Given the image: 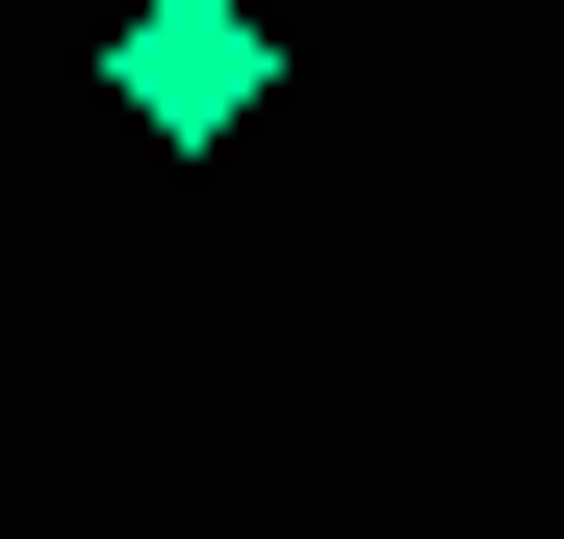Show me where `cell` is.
I'll return each instance as SVG.
<instances>
[{
  "instance_id": "cell-1",
  "label": "cell",
  "mask_w": 564,
  "mask_h": 539,
  "mask_svg": "<svg viewBox=\"0 0 564 539\" xmlns=\"http://www.w3.org/2000/svg\"><path fill=\"white\" fill-rule=\"evenodd\" d=\"M104 77H129V129H231V104H257V0H154Z\"/></svg>"
}]
</instances>
